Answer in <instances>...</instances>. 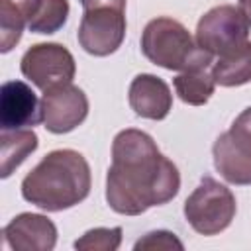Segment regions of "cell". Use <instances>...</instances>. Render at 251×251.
<instances>
[{
	"label": "cell",
	"instance_id": "9",
	"mask_svg": "<svg viewBox=\"0 0 251 251\" xmlns=\"http://www.w3.org/2000/svg\"><path fill=\"white\" fill-rule=\"evenodd\" d=\"M41 122L51 133H69L88 116V98L73 82L53 86L39 98Z\"/></svg>",
	"mask_w": 251,
	"mask_h": 251
},
{
	"label": "cell",
	"instance_id": "5",
	"mask_svg": "<svg viewBox=\"0 0 251 251\" xmlns=\"http://www.w3.org/2000/svg\"><path fill=\"white\" fill-rule=\"evenodd\" d=\"M212 155L214 167L224 180L237 186L251 184V106L214 141Z\"/></svg>",
	"mask_w": 251,
	"mask_h": 251
},
{
	"label": "cell",
	"instance_id": "10",
	"mask_svg": "<svg viewBox=\"0 0 251 251\" xmlns=\"http://www.w3.org/2000/svg\"><path fill=\"white\" fill-rule=\"evenodd\" d=\"M4 241L14 251H51L57 243L55 224L41 214L24 212L10 220L4 229Z\"/></svg>",
	"mask_w": 251,
	"mask_h": 251
},
{
	"label": "cell",
	"instance_id": "19",
	"mask_svg": "<svg viewBox=\"0 0 251 251\" xmlns=\"http://www.w3.org/2000/svg\"><path fill=\"white\" fill-rule=\"evenodd\" d=\"M184 245L176 239L175 233L171 231H165V229H157V231H149L145 233V237H141L133 249L139 251V249H182Z\"/></svg>",
	"mask_w": 251,
	"mask_h": 251
},
{
	"label": "cell",
	"instance_id": "14",
	"mask_svg": "<svg viewBox=\"0 0 251 251\" xmlns=\"http://www.w3.org/2000/svg\"><path fill=\"white\" fill-rule=\"evenodd\" d=\"M212 75L220 86H241L251 80V41L224 53L212 63Z\"/></svg>",
	"mask_w": 251,
	"mask_h": 251
},
{
	"label": "cell",
	"instance_id": "17",
	"mask_svg": "<svg viewBox=\"0 0 251 251\" xmlns=\"http://www.w3.org/2000/svg\"><path fill=\"white\" fill-rule=\"evenodd\" d=\"M69 2L67 0H41L37 12L27 24V29L33 33H55L59 31L69 18Z\"/></svg>",
	"mask_w": 251,
	"mask_h": 251
},
{
	"label": "cell",
	"instance_id": "3",
	"mask_svg": "<svg viewBox=\"0 0 251 251\" xmlns=\"http://www.w3.org/2000/svg\"><path fill=\"white\" fill-rule=\"evenodd\" d=\"M141 51L157 67L167 71L210 69L212 53L204 51L188 33V29L167 16L153 18L141 33Z\"/></svg>",
	"mask_w": 251,
	"mask_h": 251
},
{
	"label": "cell",
	"instance_id": "12",
	"mask_svg": "<svg viewBox=\"0 0 251 251\" xmlns=\"http://www.w3.org/2000/svg\"><path fill=\"white\" fill-rule=\"evenodd\" d=\"M131 110L147 120H165L173 108V94L169 84L155 75H137L127 90Z\"/></svg>",
	"mask_w": 251,
	"mask_h": 251
},
{
	"label": "cell",
	"instance_id": "8",
	"mask_svg": "<svg viewBox=\"0 0 251 251\" xmlns=\"http://www.w3.org/2000/svg\"><path fill=\"white\" fill-rule=\"evenodd\" d=\"M126 37V10L92 8L84 10L78 25V45L94 57H108L120 49Z\"/></svg>",
	"mask_w": 251,
	"mask_h": 251
},
{
	"label": "cell",
	"instance_id": "21",
	"mask_svg": "<svg viewBox=\"0 0 251 251\" xmlns=\"http://www.w3.org/2000/svg\"><path fill=\"white\" fill-rule=\"evenodd\" d=\"M239 8L245 12V16H247L249 22H251V0H239Z\"/></svg>",
	"mask_w": 251,
	"mask_h": 251
},
{
	"label": "cell",
	"instance_id": "16",
	"mask_svg": "<svg viewBox=\"0 0 251 251\" xmlns=\"http://www.w3.org/2000/svg\"><path fill=\"white\" fill-rule=\"evenodd\" d=\"M175 92L184 104L190 106H202L206 104L216 88V80L212 75V69H194V71H182L173 78Z\"/></svg>",
	"mask_w": 251,
	"mask_h": 251
},
{
	"label": "cell",
	"instance_id": "1",
	"mask_svg": "<svg viewBox=\"0 0 251 251\" xmlns=\"http://www.w3.org/2000/svg\"><path fill=\"white\" fill-rule=\"evenodd\" d=\"M180 175L153 137L141 129H122L112 141L106 175V202L122 216H139L178 194Z\"/></svg>",
	"mask_w": 251,
	"mask_h": 251
},
{
	"label": "cell",
	"instance_id": "18",
	"mask_svg": "<svg viewBox=\"0 0 251 251\" xmlns=\"http://www.w3.org/2000/svg\"><path fill=\"white\" fill-rule=\"evenodd\" d=\"M122 243V227H94L75 241L80 251H116Z\"/></svg>",
	"mask_w": 251,
	"mask_h": 251
},
{
	"label": "cell",
	"instance_id": "11",
	"mask_svg": "<svg viewBox=\"0 0 251 251\" xmlns=\"http://www.w3.org/2000/svg\"><path fill=\"white\" fill-rule=\"evenodd\" d=\"M41 122L39 98L24 80H6L0 88L2 129H22Z\"/></svg>",
	"mask_w": 251,
	"mask_h": 251
},
{
	"label": "cell",
	"instance_id": "2",
	"mask_svg": "<svg viewBox=\"0 0 251 251\" xmlns=\"http://www.w3.org/2000/svg\"><path fill=\"white\" fill-rule=\"evenodd\" d=\"M90 182V167L82 153L55 149L24 176L22 196L45 212H63L88 196Z\"/></svg>",
	"mask_w": 251,
	"mask_h": 251
},
{
	"label": "cell",
	"instance_id": "7",
	"mask_svg": "<svg viewBox=\"0 0 251 251\" xmlns=\"http://www.w3.org/2000/svg\"><path fill=\"white\" fill-rule=\"evenodd\" d=\"M20 71L27 80H31V84L45 92L53 86L73 82L76 65L75 57L65 45L37 43L24 53Z\"/></svg>",
	"mask_w": 251,
	"mask_h": 251
},
{
	"label": "cell",
	"instance_id": "4",
	"mask_svg": "<svg viewBox=\"0 0 251 251\" xmlns=\"http://www.w3.org/2000/svg\"><path fill=\"white\" fill-rule=\"evenodd\" d=\"M235 212V196L226 184L212 176H204L184 202V218L200 235L222 233L229 227Z\"/></svg>",
	"mask_w": 251,
	"mask_h": 251
},
{
	"label": "cell",
	"instance_id": "6",
	"mask_svg": "<svg viewBox=\"0 0 251 251\" xmlns=\"http://www.w3.org/2000/svg\"><path fill=\"white\" fill-rule=\"evenodd\" d=\"M251 22L239 6L224 4L208 10L196 25V43L220 57L247 41Z\"/></svg>",
	"mask_w": 251,
	"mask_h": 251
},
{
	"label": "cell",
	"instance_id": "20",
	"mask_svg": "<svg viewBox=\"0 0 251 251\" xmlns=\"http://www.w3.org/2000/svg\"><path fill=\"white\" fill-rule=\"evenodd\" d=\"M80 4H82V8H84V10H92V8H104V6L126 10V0H80Z\"/></svg>",
	"mask_w": 251,
	"mask_h": 251
},
{
	"label": "cell",
	"instance_id": "13",
	"mask_svg": "<svg viewBox=\"0 0 251 251\" xmlns=\"http://www.w3.org/2000/svg\"><path fill=\"white\" fill-rule=\"evenodd\" d=\"M41 0H0V51H12Z\"/></svg>",
	"mask_w": 251,
	"mask_h": 251
},
{
	"label": "cell",
	"instance_id": "15",
	"mask_svg": "<svg viewBox=\"0 0 251 251\" xmlns=\"http://www.w3.org/2000/svg\"><path fill=\"white\" fill-rule=\"evenodd\" d=\"M39 145V139L33 129H2L0 133V147H2V165L0 175L8 178Z\"/></svg>",
	"mask_w": 251,
	"mask_h": 251
}]
</instances>
